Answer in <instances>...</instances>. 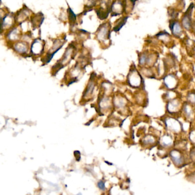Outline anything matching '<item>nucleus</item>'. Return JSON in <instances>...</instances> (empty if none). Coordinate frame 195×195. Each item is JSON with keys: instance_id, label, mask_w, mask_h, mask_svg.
I'll return each instance as SVG.
<instances>
[{"instance_id": "6ab92c4d", "label": "nucleus", "mask_w": 195, "mask_h": 195, "mask_svg": "<svg viewBox=\"0 0 195 195\" xmlns=\"http://www.w3.org/2000/svg\"><path fill=\"white\" fill-rule=\"evenodd\" d=\"M19 32L18 31L17 29L14 28L12 29V30H11L10 32H9L7 37L10 40L15 41L18 39V36H19Z\"/></svg>"}, {"instance_id": "aec40b11", "label": "nucleus", "mask_w": 195, "mask_h": 195, "mask_svg": "<svg viewBox=\"0 0 195 195\" xmlns=\"http://www.w3.org/2000/svg\"><path fill=\"white\" fill-rule=\"evenodd\" d=\"M143 141L145 145H151L152 144L155 143V140L154 137H152V136L148 135L144 138Z\"/></svg>"}, {"instance_id": "dca6fc26", "label": "nucleus", "mask_w": 195, "mask_h": 195, "mask_svg": "<svg viewBox=\"0 0 195 195\" xmlns=\"http://www.w3.org/2000/svg\"><path fill=\"white\" fill-rule=\"evenodd\" d=\"M161 143L162 145L164 147H169L172 145L173 143L172 138L169 135H164L161 138Z\"/></svg>"}, {"instance_id": "0eeeda50", "label": "nucleus", "mask_w": 195, "mask_h": 195, "mask_svg": "<svg viewBox=\"0 0 195 195\" xmlns=\"http://www.w3.org/2000/svg\"><path fill=\"white\" fill-rule=\"evenodd\" d=\"M181 102L179 99H174L170 100V101L168 102L167 105V111L169 113H176L178 112L181 108Z\"/></svg>"}, {"instance_id": "20e7f679", "label": "nucleus", "mask_w": 195, "mask_h": 195, "mask_svg": "<svg viewBox=\"0 0 195 195\" xmlns=\"http://www.w3.org/2000/svg\"><path fill=\"white\" fill-rule=\"evenodd\" d=\"M168 130L174 133H179L181 131L182 126L179 121L173 117H168L164 121Z\"/></svg>"}, {"instance_id": "a211bd4d", "label": "nucleus", "mask_w": 195, "mask_h": 195, "mask_svg": "<svg viewBox=\"0 0 195 195\" xmlns=\"http://www.w3.org/2000/svg\"><path fill=\"white\" fill-rule=\"evenodd\" d=\"M13 17L10 15H8L7 14V16H5L4 18V19H2V28H5L6 27H9L12 25V23L13 21Z\"/></svg>"}, {"instance_id": "5701e85b", "label": "nucleus", "mask_w": 195, "mask_h": 195, "mask_svg": "<svg viewBox=\"0 0 195 195\" xmlns=\"http://www.w3.org/2000/svg\"><path fill=\"white\" fill-rule=\"evenodd\" d=\"M148 58V57L145 53L140 56L139 58V64H140V65H144L147 63Z\"/></svg>"}, {"instance_id": "423d86ee", "label": "nucleus", "mask_w": 195, "mask_h": 195, "mask_svg": "<svg viewBox=\"0 0 195 195\" xmlns=\"http://www.w3.org/2000/svg\"><path fill=\"white\" fill-rule=\"evenodd\" d=\"M45 43L40 38L35 39L32 44L31 53L34 55H39L42 54L44 50Z\"/></svg>"}, {"instance_id": "393cba45", "label": "nucleus", "mask_w": 195, "mask_h": 195, "mask_svg": "<svg viewBox=\"0 0 195 195\" xmlns=\"http://www.w3.org/2000/svg\"><path fill=\"white\" fill-rule=\"evenodd\" d=\"M97 185H98V187L101 190H105V182H103L102 181H100L98 184H97Z\"/></svg>"}, {"instance_id": "6e6552de", "label": "nucleus", "mask_w": 195, "mask_h": 195, "mask_svg": "<svg viewBox=\"0 0 195 195\" xmlns=\"http://www.w3.org/2000/svg\"><path fill=\"white\" fill-rule=\"evenodd\" d=\"M164 83L168 89L173 90L176 88L177 80L176 77L173 75H168L164 78Z\"/></svg>"}, {"instance_id": "f8f14e48", "label": "nucleus", "mask_w": 195, "mask_h": 195, "mask_svg": "<svg viewBox=\"0 0 195 195\" xmlns=\"http://www.w3.org/2000/svg\"><path fill=\"white\" fill-rule=\"evenodd\" d=\"M15 52L20 54H25L28 51V44L25 42H18L13 45Z\"/></svg>"}, {"instance_id": "f257e3e1", "label": "nucleus", "mask_w": 195, "mask_h": 195, "mask_svg": "<svg viewBox=\"0 0 195 195\" xmlns=\"http://www.w3.org/2000/svg\"><path fill=\"white\" fill-rule=\"evenodd\" d=\"M128 82L130 86L133 88H139L143 83V80L136 69H132L128 76Z\"/></svg>"}, {"instance_id": "7ed1b4c3", "label": "nucleus", "mask_w": 195, "mask_h": 195, "mask_svg": "<svg viewBox=\"0 0 195 195\" xmlns=\"http://www.w3.org/2000/svg\"><path fill=\"white\" fill-rule=\"evenodd\" d=\"M169 155L172 162L177 167H182L184 165L185 162V157L179 149L171 150Z\"/></svg>"}, {"instance_id": "2eb2a0df", "label": "nucleus", "mask_w": 195, "mask_h": 195, "mask_svg": "<svg viewBox=\"0 0 195 195\" xmlns=\"http://www.w3.org/2000/svg\"><path fill=\"white\" fill-rule=\"evenodd\" d=\"M128 18V17H123L122 19H120L119 20H118L116 23V25L114 26L113 31L116 32H119L123 28V26L126 23Z\"/></svg>"}, {"instance_id": "39448f33", "label": "nucleus", "mask_w": 195, "mask_h": 195, "mask_svg": "<svg viewBox=\"0 0 195 195\" xmlns=\"http://www.w3.org/2000/svg\"><path fill=\"white\" fill-rule=\"evenodd\" d=\"M109 26H111V25H109L107 23H105L100 26V27L99 28L97 37L100 41H105L110 38L111 28L109 29Z\"/></svg>"}, {"instance_id": "4468645a", "label": "nucleus", "mask_w": 195, "mask_h": 195, "mask_svg": "<svg viewBox=\"0 0 195 195\" xmlns=\"http://www.w3.org/2000/svg\"><path fill=\"white\" fill-rule=\"evenodd\" d=\"M18 15L17 17H16V19L18 21V22L21 23L26 20V19L28 17L29 14V10L28 9H23L21 10H20L19 12H18Z\"/></svg>"}, {"instance_id": "f03ea898", "label": "nucleus", "mask_w": 195, "mask_h": 195, "mask_svg": "<svg viewBox=\"0 0 195 195\" xmlns=\"http://www.w3.org/2000/svg\"><path fill=\"white\" fill-rule=\"evenodd\" d=\"M65 43V41L61 40H56L54 42L51 49L47 52L46 58H45V63H49L51 61L53 56L57 53L59 50H60L63 46Z\"/></svg>"}, {"instance_id": "9d476101", "label": "nucleus", "mask_w": 195, "mask_h": 195, "mask_svg": "<svg viewBox=\"0 0 195 195\" xmlns=\"http://www.w3.org/2000/svg\"><path fill=\"white\" fill-rule=\"evenodd\" d=\"M192 8L190 7L182 19V25L188 31L190 30L192 26Z\"/></svg>"}, {"instance_id": "ddd939ff", "label": "nucleus", "mask_w": 195, "mask_h": 195, "mask_svg": "<svg viewBox=\"0 0 195 195\" xmlns=\"http://www.w3.org/2000/svg\"><path fill=\"white\" fill-rule=\"evenodd\" d=\"M110 9H106V8H103L102 7H101L100 9L96 10V12L97 13V15L100 20H105L106 18L108 17L109 12L111 10Z\"/></svg>"}, {"instance_id": "b1692460", "label": "nucleus", "mask_w": 195, "mask_h": 195, "mask_svg": "<svg viewBox=\"0 0 195 195\" xmlns=\"http://www.w3.org/2000/svg\"><path fill=\"white\" fill-rule=\"evenodd\" d=\"M187 99L191 104H195V92H190L188 94Z\"/></svg>"}, {"instance_id": "9b49d317", "label": "nucleus", "mask_w": 195, "mask_h": 195, "mask_svg": "<svg viewBox=\"0 0 195 195\" xmlns=\"http://www.w3.org/2000/svg\"><path fill=\"white\" fill-rule=\"evenodd\" d=\"M111 11L112 12V16L120 15L123 12V4L120 1L114 2L112 5Z\"/></svg>"}, {"instance_id": "1a4fd4ad", "label": "nucleus", "mask_w": 195, "mask_h": 195, "mask_svg": "<svg viewBox=\"0 0 195 195\" xmlns=\"http://www.w3.org/2000/svg\"><path fill=\"white\" fill-rule=\"evenodd\" d=\"M169 28L172 34L176 37H180L182 33L181 25L177 21H172L170 22Z\"/></svg>"}, {"instance_id": "412c9836", "label": "nucleus", "mask_w": 195, "mask_h": 195, "mask_svg": "<svg viewBox=\"0 0 195 195\" xmlns=\"http://www.w3.org/2000/svg\"><path fill=\"white\" fill-rule=\"evenodd\" d=\"M68 13L69 21L72 23H75L76 21V15L70 7H68Z\"/></svg>"}, {"instance_id": "4be33fe9", "label": "nucleus", "mask_w": 195, "mask_h": 195, "mask_svg": "<svg viewBox=\"0 0 195 195\" xmlns=\"http://www.w3.org/2000/svg\"><path fill=\"white\" fill-rule=\"evenodd\" d=\"M157 37L160 39L161 40L163 41H168V40H169V35L168 33H167L166 32L165 33H164V32H162V33H160L159 34H157Z\"/></svg>"}, {"instance_id": "f3484780", "label": "nucleus", "mask_w": 195, "mask_h": 195, "mask_svg": "<svg viewBox=\"0 0 195 195\" xmlns=\"http://www.w3.org/2000/svg\"><path fill=\"white\" fill-rule=\"evenodd\" d=\"M183 109H184V112L185 116H186V117L187 118H189V119L192 117L194 114V111L191 105L189 104H187L186 105L185 104L184 107H183Z\"/></svg>"}]
</instances>
